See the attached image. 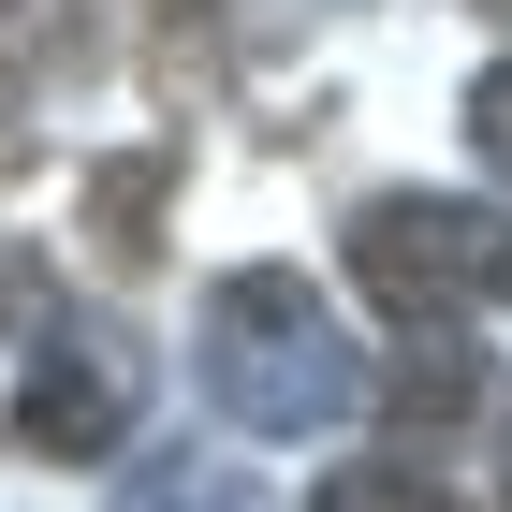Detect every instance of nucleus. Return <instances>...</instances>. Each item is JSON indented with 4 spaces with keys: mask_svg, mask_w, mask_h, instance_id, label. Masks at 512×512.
<instances>
[{
    "mask_svg": "<svg viewBox=\"0 0 512 512\" xmlns=\"http://www.w3.org/2000/svg\"><path fill=\"white\" fill-rule=\"evenodd\" d=\"M59 44H74V0H0V88H30Z\"/></svg>",
    "mask_w": 512,
    "mask_h": 512,
    "instance_id": "nucleus-7",
    "label": "nucleus"
},
{
    "mask_svg": "<svg viewBox=\"0 0 512 512\" xmlns=\"http://www.w3.org/2000/svg\"><path fill=\"white\" fill-rule=\"evenodd\" d=\"M308 512H469V498H454L425 454H352V469H322Z\"/></svg>",
    "mask_w": 512,
    "mask_h": 512,
    "instance_id": "nucleus-5",
    "label": "nucleus"
},
{
    "mask_svg": "<svg viewBox=\"0 0 512 512\" xmlns=\"http://www.w3.org/2000/svg\"><path fill=\"white\" fill-rule=\"evenodd\" d=\"M352 278L395 322H469L512 293V220L469 191H366L352 205Z\"/></svg>",
    "mask_w": 512,
    "mask_h": 512,
    "instance_id": "nucleus-2",
    "label": "nucleus"
},
{
    "mask_svg": "<svg viewBox=\"0 0 512 512\" xmlns=\"http://www.w3.org/2000/svg\"><path fill=\"white\" fill-rule=\"evenodd\" d=\"M132 410H147V352H132L118 322H74V308H44L30 322V366L0 381L15 454H118Z\"/></svg>",
    "mask_w": 512,
    "mask_h": 512,
    "instance_id": "nucleus-3",
    "label": "nucleus"
},
{
    "mask_svg": "<svg viewBox=\"0 0 512 512\" xmlns=\"http://www.w3.org/2000/svg\"><path fill=\"white\" fill-rule=\"evenodd\" d=\"M395 425H454V410H469V395H483V352H469V337H454V322H425V337H410V352H395Z\"/></svg>",
    "mask_w": 512,
    "mask_h": 512,
    "instance_id": "nucleus-4",
    "label": "nucleus"
},
{
    "mask_svg": "<svg viewBox=\"0 0 512 512\" xmlns=\"http://www.w3.org/2000/svg\"><path fill=\"white\" fill-rule=\"evenodd\" d=\"M118 512H249V469H191V454H161V469L118 483Z\"/></svg>",
    "mask_w": 512,
    "mask_h": 512,
    "instance_id": "nucleus-6",
    "label": "nucleus"
},
{
    "mask_svg": "<svg viewBox=\"0 0 512 512\" xmlns=\"http://www.w3.org/2000/svg\"><path fill=\"white\" fill-rule=\"evenodd\" d=\"M469 147H483V176H512V59L469 88Z\"/></svg>",
    "mask_w": 512,
    "mask_h": 512,
    "instance_id": "nucleus-8",
    "label": "nucleus"
},
{
    "mask_svg": "<svg viewBox=\"0 0 512 512\" xmlns=\"http://www.w3.org/2000/svg\"><path fill=\"white\" fill-rule=\"evenodd\" d=\"M205 381L249 439H337L366 410V337L308 293V264H235L205 293Z\"/></svg>",
    "mask_w": 512,
    "mask_h": 512,
    "instance_id": "nucleus-1",
    "label": "nucleus"
}]
</instances>
